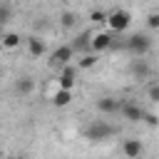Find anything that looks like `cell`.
<instances>
[{
    "label": "cell",
    "mask_w": 159,
    "mask_h": 159,
    "mask_svg": "<svg viewBox=\"0 0 159 159\" xmlns=\"http://www.w3.org/2000/svg\"><path fill=\"white\" fill-rule=\"evenodd\" d=\"M114 134H117V127L109 124L107 119H94V122H89V124L82 129V137H84L87 142H102V139H109V137H114Z\"/></svg>",
    "instance_id": "cell-1"
},
{
    "label": "cell",
    "mask_w": 159,
    "mask_h": 159,
    "mask_svg": "<svg viewBox=\"0 0 159 159\" xmlns=\"http://www.w3.org/2000/svg\"><path fill=\"white\" fill-rule=\"evenodd\" d=\"M104 25L109 27V35L112 32H127L129 25H132V12L127 7H114V10L107 12V22Z\"/></svg>",
    "instance_id": "cell-2"
},
{
    "label": "cell",
    "mask_w": 159,
    "mask_h": 159,
    "mask_svg": "<svg viewBox=\"0 0 159 159\" xmlns=\"http://www.w3.org/2000/svg\"><path fill=\"white\" fill-rule=\"evenodd\" d=\"M112 42H114V40H112L109 32H104V30H92V32H89V47H87V50L99 57L102 52H107V50L112 47Z\"/></svg>",
    "instance_id": "cell-3"
},
{
    "label": "cell",
    "mask_w": 159,
    "mask_h": 159,
    "mask_svg": "<svg viewBox=\"0 0 159 159\" xmlns=\"http://www.w3.org/2000/svg\"><path fill=\"white\" fill-rule=\"evenodd\" d=\"M152 45H154V42H152V37H149V35H144V32H137V35H132V37L127 40V50H129L132 55H137L139 60L152 50Z\"/></svg>",
    "instance_id": "cell-4"
},
{
    "label": "cell",
    "mask_w": 159,
    "mask_h": 159,
    "mask_svg": "<svg viewBox=\"0 0 159 159\" xmlns=\"http://www.w3.org/2000/svg\"><path fill=\"white\" fill-rule=\"evenodd\" d=\"M55 84H57V89L72 92V89H75V84H77V67H75V65H65L62 70H57Z\"/></svg>",
    "instance_id": "cell-5"
},
{
    "label": "cell",
    "mask_w": 159,
    "mask_h": 159,
    "mask_svg": "<svg viewBox=\"0 0 159 159\" xmlns=\"http://www.w3.org/2000/svg\"><path fill=\"white\" fill-rule=\"evenodd\" d=\"M72 62H75V52H72L70 45H60L50 55V67L52 70H62L65 65H72Z\"/></svg>",
    "instance_id": "cell-6"
},
{
    "label": "cell",
    "mask_w": 159,
    "mask_h": 159,
    "mask_svg": "<svg viewBox=\"0 0 159 159\" xmlns=\"http://www.w3.org/2000/svg\"><path fill=\"white\" fill-rule=\"evenodd\" d=\"M122 154H124L127 159H139V157L144 154V144H142L137 137H129V139L122 142Z\"/></svg>",
    "instance_id": "cell-7"
},
{
    "label": "cell",
    "mask_w": 159,
    "mask_h": 159,
    "mask_svg": "<svg viewBox=\"0 0 159 159\" xmlns=\"http://www.w3.org/2000/svg\"><path fill=\"white\" fill-rule=\"evenodd\" d=\"M119 112H122V117L127 122H142L144 119V109L139 104H132V102H122L119 104Z\"/></svg>",
    "instance_id": "cell-8"
},
{
    "label": "cell",
    "mask_w": 159,
    "mask_h": 159,
    "mask_svg": "<svg viewBox=\"0 0 159 159\" xmlns=\"http://www.w3.org/2000/svg\"><path fill=\"white\" fill-rule=\"evenodd\" d=\"M25 47H27V55H30V57H42V55L47 52V42H45L42 37H37V35L27 37V40H25Z\"/></svg>",
    "instance_id": "cell-9"
},
{
    "label": "cell",
    "mask_w": 159,
    "mask_h": 159,
    "mask_svg": "<svg viewBox=\"0 0 159 159\" xmlns=\"http://www.w3.org/2000/svg\"><path fill=\"white\" fill-rule=\"evenodd\" d=\"M20 45H22V37L17 35V32H2L0 35V50H5V52H15V50H20Z\"/></svg>",
    "instance_id": "cell-10"
},
{
    "label": "cell",
    "mask_w": 159,
    "mask_h": 159,
    "mask_svg": "<svg viewBox=\"0 0 159 159\" xmlns=\"http://www.w3.org/2000/svg\"><path fill=\"white\" fill-rule=\"evenodd\" d=\"M119 104H122V102H119L117 97H99L94 107H97L99 114H114V112H119Z\"/></svg>",
    "instance_id": "cell-11"
},
{
    "label": "cell",
    "mask_w": 159,
    "mask_h": 159,
    "mask_svg": "<svg viewBox=\"0 0 159 159\" xmlns=\"http://www.w3.org/2000/svg\"><path fill=\"white\" fill-rule=\"evenodd\" d=\"M97 62H99V57H97V55H92V52H84V55H80V57H77L72 65H75L77 70H92Z\"/></svg>",
    "instance_id": "cell-12"
},
{
    "label": "cell",
    "mask_w": 159,
    "mask_h": 159,
    "mask_svg": "<svg viewBox=\"0 0 159 159\" xmlns=\"http://www.w3.org/2000/svg\"><path fill=\"white\" fill-rule=\"evenodd\" d=\"M50 99H52V104H55V107H70L75 97H72V92H65V89H55Z\"/></svg>",
    "instance_id": "cell-13"
},
{
    "label": "cell",
    "mask_w": 159,
    "mask_h": 159,
    "mask_svg": "<svg viewBox=\"0 0 159 159\" xmlns=\"http://www.w3.org/2000/svg\"><path fill=\"white\" fill-rule=\"evenodd\" d=\"M32 89H35V80H32V77H20V80L15 82V92L22 94V97L32 94Z\"/></svg>",
    "instance_id": "cell-14"
},
{
    "label": "cell",
    "mask_w": 159,
    "mask_h": 159,
    "mask_svg": "<svg viewBox=\"0 0 159 159\" xmlns=\"http://www.w3.org/2000/svg\"><path fill=\"white\" fill-rule=\"evenodd\" d=\"M132 72H134V77H139V80H147L152 70H149V65H147L144 60H139V62H134V65H132Z\"/></svg>",
    "instance_id": "cell-15"
},
{
    "label": "cell",
    "mask_w": 159,
    "mask_h": 159,
    "mask_svg": "<svg viewBox=\"0 0 159 159\" xmlns=\"http://www.w3.org/2000/svg\"><path fill=\"white\" fill-rule=\"evenodd\" d=\"M107 12H109V10H92V12H89V20H92L94 25H104V22H107Z\"/></svg>",
    "instance_id": "cell-16"
},
{
    "label": "cell",
    "mask_w": 159,
    "mask_h": 159,
    "mask_svg": "<svg viewBox=\"0 0 159 159\" xmlns=\"http://www.w3.org/2000/svg\"><path fill=\"white\" fill-rule=\"evenodd\" d=\"M12 17V5H7V2H0V27L7 22Z\"/></svg>",
    "instance_id": "cell-17"
},
{
    "label": "cell",
    "mask_w": 159,
    "mask_h": 159,
    "mask_svg": "<svg viewBox=\"0 0 159 159\" xmlns=\"http://www.w3.org/2000/svg\"><path fill=\"white\" fill-rule=\"evenodd\" d=\"M147 99H149L152 104H157V102H159V84H157V82H152V84H149V89H147Z\"/></svg>",
    "instance_id": "cell-18"
},
{
    "label": "cell",
    "mask_w": 159,
    "mask_h": 159,
    "mask_svg": "<svg viewBox=\"0 0 159 159\" xmlns=\"http://www.w3.org/2000/svg\"><path fill=\"white\" fill-rule=\"evenodd\" d=\"M60 22H62V27H72V25L77 22V15H75V12H62V15H60Z\"/></svg>",
    "instance_id": "cell-19"
},
{
    "label": "cell",
    "mask_w": 159,
    "mask_h": 159,
    "mask_svg": "<svg viewBox=\"0 0 159 159\" xmlns=\"http://www.w3.org/2000/svg\"><path fill=\"white\" fill-rule=\"evenodd\" d=\"M147 25H149V30H157V27H159V12H152V15L147 17Z\"/></svg>",
    "instance_id": "cell-20"
},
{
    "label": "cell",
    "mask_w": 159,
    "mask_h": 159,
    "mask_svg": "<svg viewBox=\"0 0 159 159\" xmlns=\"http://www.w3.org/2000/svg\"><path fill=\"white\" fill-rule=\"evenodd\" d=\"M144 122L154 127V124H157V114H154V112H144Z\"/></svg>",
    "instance_id": "cell-21"
},
{
    "label": "cell",
    "mask_w": 159,
    "mask_h": 159,
    "mask_svg": "<svg viewBox=\"0 0 159 159\" xmlns=\"http://www.w3.org/2000/svg\"><path fill=\"white\" fill-rule=\"evenodd\" d=\"M0 35H2V27H0Z\"/></svg>",
    "instance_id": "cell-22"
},
{
    "label": "cell",
    "mask_w": 159,
    "mask_h": 159,
    "mask_svg": "<svg viewBox=\"0 0 159 159\" xmlns=\"http://www.w3.org/2000/svg\"><path fill=\"white\" fill-rule=\"evenodd\" d=\"M0 77H2V70H0Z\"/></svg>",
    "instance_id": "cell-23"
}]
</instances>
